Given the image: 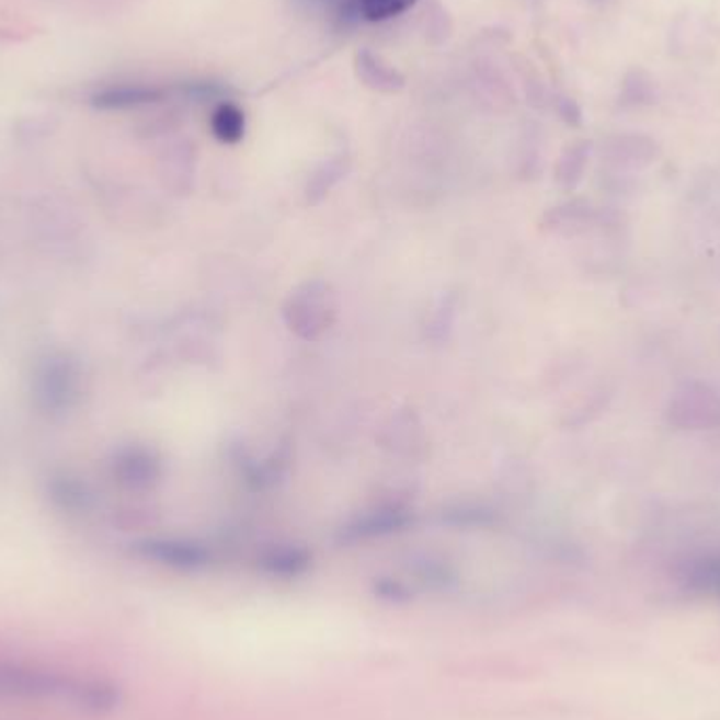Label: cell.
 Returning <instances> with one entry per match:
<instances>
[{"instance_id":"cell-1","label":"cell","mask_w":720,"mask_h":720,"mask_svg":"<svg viewBox=\"0 0 720 720\" xmlns=\"http://www.w3.org/2000/svg\"><path fill=\"white\" fill-rule=\"evenodd\" d=\"M664 418L676 430L701 432L720 427L719 392L697 379L685 381L670 395Z\"/></svg>"},{"instance_id":"cell-2","label":"cell","mask_w":720,"mask_h":720,"mask_svg":"<svg viewBox=\"0 0 720 720\" xmlns=\"http://www.w3.org/2000/svg\"><path fill=\"white\" fill-rule=\"evenodd\" d=\"M70 683L54 672L0 662V695L24 697V699H45L54 695L68 694Z\"/></svg>"},{"instance_id":"cell-3","label":"cell","mask_w":720,"mask_h":720,"mask_svg":"<svg viewBox=\"0 0 720 720\" xmlns=\"http://www.w3.org/2000/svg\"><path fill=\"white\" fill-rule=\"evenodd\" d=\"M212 129L221 144H239L244 135V114L235 104H219L212 116Z\"/></svg>"},{"instance_id":"cell-4","label":"cell","mask_w":720,"mask_h":720,"mask_svg":"<svg viewBox=\"0 0 720 720\" xmlns=\"http://www.w3.org/2000/svg\"><path fill=\"white\" fill-rule=\"evenodd\" d=\"M159 98L160 93L157 89H148V87H118V89H107L106 93L98 95V106L134 107L157 102Z\"/></svg>"},{"instance_id":"cell-5","label":"cell","mask_w":720,"mask_h":720,"mask_svg":"<svg viewBox=\"0 0 720 720\" xmlns=\"http://www.w3.org/2000/svg\"><path fill=\"white\" fill-rule=\"evenodd\" d=\"M418 0H356V13L369 22H386L407 11Z\"/></svg>"},{"instance_id":"cell-6","label":"cell","mask_w":720,"mask_h":720,"mask_svg":"<svg viewBox=\"0 0 720 720\" xmlns=\"http://www.w3.org/2000/svg\"><path fill=\"white\" fill-rule=\"evenodd\" d=\"M594 221H598V217L587 203H569L562 207L560 217H552V226L569 228L571 232H584Z\"/></svg>"}]
</instances>
